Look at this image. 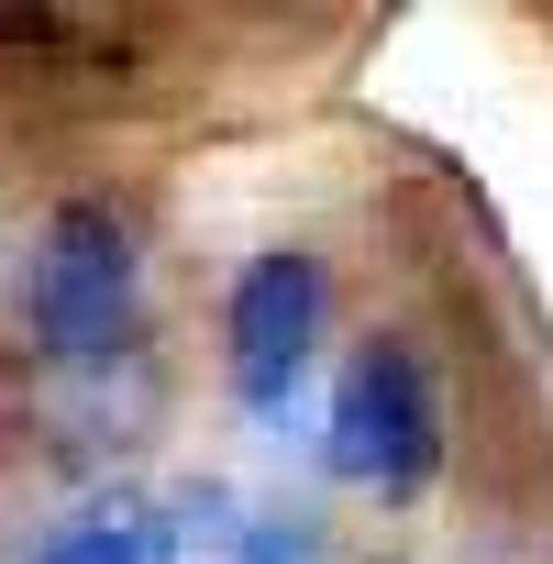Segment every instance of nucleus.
Segmentation results:
<instances>
[{
  "instance_id": "f257e3e1",
  "label": "nucleus",
  "mask_w": 553,
  "mask_h": 564,
  "mask_svg": "<svg viewBox=\"0 0 553 564\" xmlns=\"http://www.w3.org/2000/svg\"><path fill=\"white\" fill-rule=\"evenodd\" d=\"M133 289H144L133 221L111 199H56L23 243V344L45 366H111L133 344Z\"/></svg>"
},
{
  "instance_id": "f03ea898",
  "label": "nucleus",
  "mask_w": 553,
  "mask_h": 564,
  "mask_svg": "<svg viewBox=\"0 0 553 564\" xmlns=\"http://www.w3.org/2000/svg\"><path fill=\"white\" fill-rule=\"evenodd\" d=\"M454 454V421H443V388H432V355L410 333H366L333 377V476L344 487H377V498H421Z\"/></svg>"
},
{
  "instance_id": "7ed1b4c3",
  "label": "nucleus",
  "mask_w": 553,
  "mask_h": 564,
  "mask_svg": "<svg viewBox=\"0 0 553 564\" xmlns=\"http://www.w3.org/2000/svg\"><path fill=\"white\" fill-rule=\"evenodd\" d=\"M333 333V276L311 243H265L243 254V276L221 289V377L243 399V421H289V399L311 388Z\"/></svg>"
},
{
  "instance_id": "20e7f679",
  "label": "nucleus",
  "mask_w": 553,
  "mask_h": 564,
  "mask_svg": "<svg viewBox=\"0 0 553 564\" xmlns=\"http://www.w3.org/2000/svg\"><path fill=\"white\" fill-rule=\"evenodd\" d=\"M34 564H177V520L155 498H100L34 542Z\"/></svg>"
},
{
  "instance_id": "39448f33",
  "label": "nucleus",
  "mask_w": 553,
  "mask_h": 564,
  "mask_svg": "<svg viewBox=\"0 0 553 564\" xmlns=\"http://www.w3.org/2000/svg\"><path fill=\"white\" fill-rule=\"evenodd\" d=\"M232 564H322V531L300 509H265V520L232 531Z\"/></svg>"
}]
</instances>
